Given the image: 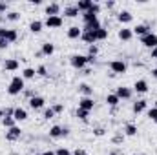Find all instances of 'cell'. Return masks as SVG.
Masks as SVG:
<instances>
[{
  "instance_id": "16",
  "label": "cell",
  "mask_w": 157,
  "mask_h": 155,
  "mask_svg": "<svg viewBox=\"0 0 157 155\" xmlns=\"http://www.w3.org/2000/svg\"><path fill=\"white\" fill-rule=\"evenodd\" d=\"M64 15H66L68 18H75V17L80 15V11L77 9V6H75V4H73V6L70 4V6H66V7H64Z\"/></svg>"
},
{
  "instance_id": "7",
  "label": "cell",
  "mask_w": 157,
  "mask_h": 155,
  "mask_svg": "<svg viewBox=\"0 0 157 155\" xmlns=\"http://www.w3.org/2000/svg\"><path fill=\"white\" fill-rule=\"evenodd\" d=\"M141 44H143L144 47H150V49H154V47L157 46V35H155V33H148V35L141 37Z\"/></svg>"
},
{
  "instance_id": "54",
  "label": "cell",
  "mask_w": 157,
  "mask_h": 155,
  "mask_svg": "<svg viewBox=\"0 0 157 155\" xmlns=\"http://www.w3.org/2000/svg\"><path fill=\"white\" fill-rule=\"evenodd\" d=\"M132 155H139V153H132Z\"/></svg>"
},
{
  "instance_id": "34",
  "label": "cell",
  "mask_w": 157,
  "mask_h": 155,
  "mask_svg": "<svg viewBox=\"0 0 157 155\" xmlns=\"http://www.w3.org/2000/svg\"><path fill=\"white\" fill-rule=\"evenodd\" d=\"M42 117H44L46 120H49V119H53V117H55V112H53L51 108H46V110H44V113H42Z\"/></svg>"
},
{
  "instance_id": "52",
  "label": "cell",
  "mask_w": 157,
  "mask_h": 155,
  "mask_svg": "<svg viewBox=\"0 0 157 155\" xmlns=\"http://www.w3.org/2000/svg\"><path fill=\"white\" fill-rule=\"evenodd\" d=\"M4 119V110H0V120Z\"/></svg>"
},
{
  "instance_id": "27",
  "label": "cell",
  "mask_w": 157,
  "mask_h": 155,
  "mask_svg": "<svg viewBox=\"0 0 157 155\" xmlns=\"http://www.w3.org/2000/svg\"><path fill=\"white\" fill-rule=\"evenodd\" d=\"M119 102H121V99H119L115 93H110V95H106V104L108 106H112V108H115Z\"/></svg>"
},
{
  "instance_id": "5",
  "label": "cell",
  "mask_w": 157,
  "mask_h": 155,
  "mask_svg": "<svg viewBox=\"0 0 157 155\" xmlns=\"http://www.w3.org/2000/svg\"><path fill=\"white\" fill-rule=\"evenodd\" d=\"M110 70H112V73L121 75V73H126L128 66H126V62H122V60H112V62H110Z\"/></svg>"
},
{
  "instance_id": "48",
  "label": "cell",
  "mask_w": 157,
  "mask_h": 155,
  "mask_svg": "<svg viewBox=\"0 0 157 155\" xmlns=\"http://www.w3.org/2000/svg\"><path fill=\"white\" fill-rule=\"evenodd\" d=\"M73 155H90V153H86L84 150H75V153H73Z\"/></svg>"
},
{
  "instance_id": "28",
  "label": "cell",
  "mask_w": 157,
  "mask_h": 155,
  "mask_svg": "<svg viewBox=\"0 0 157 155\" xmlns=\"http://www.w3.org/2000/svg\"><path fill=\"white\" fill-rule=\"evenodd\" d=\"M78 91H80L84 97H91V95H93V88H91L90 84H80V86H78Z\"/></svg>"
},
{
  "instance_id": "47",
  "label": "cell",
  "mask_w": 157,
  "mask_h": 155,
  "mask_svg": "<svg viewBox=\"0 0 157 155\" xmlns=\"http://www.w3.org/2000/svg\"><path fill=\"white\" fill-rule=\"evenodd\" d=\"M150 57H152V59H157V46L154 47V49H152V53H150Z\"/></svg>"
},
{
  "instance_id": "4",
  "label": "cell",
  "mask_w": 157,
  "mask_h": 155,
  "mask_svg": "<svg viewBox=\"0 0 157 155\" xmlns=\"http://www.w3.org/2000/svg\"><path fill=\"white\" fill-rule=\"evenodd\" d=\"M68 135H70V130L62 128V126H51V130H49L51 139H60V137H68Z\"/></svg>"
},
{
  "instance_id": "31",
  "label": "cell",
  "mask_w": 157,
  "mask_h": 155,
  "mask_svg": "<svg viewBox=\"0 0 157 155\" xmlns=\"http://www.w3.org/2000/svg\"><path fill=\"white\" fill-rule=\"evenodd\" d=\"M15 122H17V120L13 119V115H4V119H2V124H4V128H7V130L13 128V126H17Z\"/></svg>"
},
{
  "instance_id": "43",
  "label": "cell",
  "mask_w": 157,
  "mask_h": 155,
  "mask_svg": "<svg viewBox=\"0 0 157 155\" xmlns=\"http://www.w3.org/2000/svg\"><path fill=\"white\" fill-rule=\"evenodd\" d=\"M7 7H9V6H7L6 2H0V15H2V13H6V11H7Z\"/></svg>"
},
{
  "instance_id": "51",
  "label": "cell",
  "mask_w": 157,
  "mask_h": 155,
  "mask_svg": "<svg viewBox=\"0 0 157 155\" xmlns=\"http://www.w3.org/2000/svg\"><path fill=\"white\" fill-rule=\"evenodd\" d=\"M152 77L157 78V68H154V70H152Z\"/></svg>"
},
{
  "instance_id": "53",
  "label": "cell",
  "mask_w": 157,
  "mask_h": 155,
  "mask_svg": "<svg viewBox=\"0 0 157 155\" xmlns=\"http://www.w3.org/2000/svg\"><path fill=\"white\" fill-rule=\"evenodd\" d=\"M154 108H155V110H157V100H155V104H154Z\"/></svg>"
},
{
  "instance_id": "14",
  "label": "cell",
  "mask_w": 157,
  "mask_h": 155,
  "mask_svg": "<svg viewBox=\"0 0 157 155\" xmlns=\"http://www.w3.org/2000/svg\"><path fill=\"white\" fill-rule=\"evenodd\" d=\"M75 6H77V9L80 11V15H82V13H86V11H90V9H91L93 0H78Z\"/></svg>"
},
{
  "instance_id": "25",
  "label": "cell",
  "mask_w": 157,
  "mask_h": 155,
  "mask_svg": "<svg viewBox=\"0 0 157 155\" xmlns=\"http://www.w3.org/2000/svg\"><path fill=\"white\" fill-rule=\"evenodd\" d=\"M146 106H148V102L146 100H137V102H133V113H143L144 110H146Z\"/></svg>"
},
{
  "instance_id": "45",
  "label": "cell",
  "mask_w": 157,
  "mask_h": 155,
  "mask_svg": "<svg viewBox=\"0 0 157 155\" xmlns=\"http://www.w3.org/2000/svg\"><path fill=\"white\" fill-rule=\"evenodd\" d=\"M24 93H26V97H28V99H31V97H35V93H33L31 89H24Z\"/></svg>"
},
{
  "instance_id": "12",
  "label": "cell",
  "mask_w": 157,
  "mask_h": 155,
  "mask_svg": "<svg viewBox=\"0 0 157 155\" xmlns=\"http://www.w3.org/2000/svg\"><path fill=\"white\" fill-rule=\"evenodd\" d=\"M115 95H117L119 99L122 100H128V99H132V89L130 88H124V86H119L117 89H115Z\"/></svg>"
},
{
  "instance_id": "9",
  "label": "cell",
  "mask_w": 157,
  "mask_h": 155,
  "mask_svg": "<svg viewBox=\"0 0 157 155\" xmlns=\"http://www.w3.org/2000/svg\"><path fill=\"white\" fill-rule=\"evenodd\" d=\"M28 102H29V108H31V110H35V112H37V110H42V108H44V104H46V100H44L42 97H39V95L31 97Z\"/></svg>"
},
{
  "instance_id": "33",
  "label": "cell",
  "mask_w": 157,
  "mask_h": 155,
  "mask_svg": "<svg viewBox=\"0 0 157 155\" xmlns=\"http://www.w3.org/2000/svg\"><path fill=\"white\" fill-rule=\"evenodd\" d=\"M77 117L80 119V120H88L90 112H86V110H80V108H78V110H77Z\"/></svg>"
},
{
  "instance_id": "21",
  "label": "cell",
  "mask_w": 157,
  "mask_h": 155,
  "mask_svg": "<svg viewBox=\"0 0 157 155\" xmlns=\"http://www.w3.org/2000/svg\"><path fill=\"white\" fill-rule=\"evenodd\" d=\"M119 39L124 40V42H128V40L133 39V31H132L130 28H122V29H119Z\"/></svg>"
},
{
  "instance_id": "15",
  "label": "cell",
  "mask_w": 157,
  "mask_h": 155,
  "mask_svg": "<svg viewBox=\"0 0 157 155\" xmlns=\"http://www.w3.org/2000/svg\"><path fill=\"white\" fill-rule=\"evenodd\" d=\"M13 119H15L17 122H24V120L28 119V112H26L24 108H15V112H13Z\"/></svg>"
},
{
  "instance_id": "36",
  "label": "cell",
  "mask_w": 157,
  "mask_h": 155,
  "mask_svg": "<svg viewBox=\"0 0 157 155\" xmlns=\"http://www.w3.org/2000/svg\"><path fill=\"white\" fill-rule=\"evenodd\" d=\"M90 13H93V15H99V13H101V4H99V2H93V6H91Z\"/></svg>"
},
{
  "instance_id": "46",
  "label": "cell",
  "mask_w": 157,
  "mask_h": 155,
  "mask_svg": "<svg viewBox=\"0 0 157 155\" xmlns=\"http://www.w3.org/2000/svg\"><path fill=\"white\" fill-rule=\"evenodd\" d=\"M86 57H88V64H95V60H97L95 57H91V55H86Z\"/></svg>"
},
{
  "instance_id": "8",
  "label": "cell",
  "mask_w": 157,
  "mask_h": 155,
  "mask_svg": "<svg viewBox=\"0 0 157 155\" xmlns=\"http://www.w3.org/2000/svg\"><path fill=\"white\" fill-rule=\"evenodd\" d=\"M0 39H6L9 44H11V42H15V40L18 39V35H17V31H15V29H6V28H0Z\"/></svg>"
},
{
  "instance_id": "23",
  "label": "cell",
  "mask_w": 157,
  "mask_h": 155,
  "mask_svg": "<svg viewBox=\"0 0 157 155\" xmlns=\"http://www.w3.org/2000/svg\"><path fill=\"white\" fill-rule=\"evenodd\" d=\"M124 135H126V137H135V135H137V126H135L133 122H128V124L124 126Z\"/></svg>"
},
{
  "instance_id": "37",
  "label": "cell",
  "mask_w": 157,
  "mask_h": 155,
  "mask_svg": "<svg viewBox=\"0 0 157 155\" xmlns=\"http://www.w3.org/2000/svg\"><path fill=\"white\" fill-rule=\"evenodd\" d=\"M99 53V47L95 46V44H91V46H88V55H91V57H95Z\"/></svg>"
},
{
  "instance_id": "49",
  "label": "cell",
  "mask_w": 157,
  "mask_h": 155,
  "mask_svg": "<svg viewBox=\"0 0 157 155\" xmlns=\"http://www.w3.org/2000/svg\"><path fill=\"white\" fill-rule=\"evenodd\" d=\"M113 6H115V2H113V0H110V2H106V7H108V9H112Z\"/></svg>"
},
{
  "instance_id": "3",
  "label": "cell",
  "mask_w": 157,
  "mask_h": 155,
  "mask_svg": "<svg viewBox=\"0 0 157 155\" xmlns=\"http://www.w3.org/2000/svg\"><path fill=\"white\" fill-rule=\"evenodd\" d=\"M62 24H64V20H62L60 15H59V17H46V20H44V26L49 28V29H57V28H60Z\"/></svg>"
},
{
  "instance_id": "39",
  "label": "cell",
  "mask_w": 157,
  "mask_h": 155,
  "mask_svg": "<svg viewBox=\"0 0 157 155\" xmlns=\"http://www.w3.org/2000/svg\"><path fill=\"white\" fill-rule=\"evenodd\" d=\"M122 141H124V133H122V135H121V133H119V135H115V137H113V139H112V142H113V144H121V142H122Z\"/></svg>"
},
{
  "instance_id": "44",
  "label": "cell",
  "mask_w": 157,
  "mask_h": 155,
  "mask_svg": "<svg viewBox=\"0 0 157 155\" xmlns=\"http://www.w3.org/2000/svg\"><path fill=\"white\" fill-rule=\"evenodd\" d=\"M7 46H9V42H7V40H6V39H0V49H6Z\"/></svg>"
},
{
  "instance_id": "2",
  "label": "cell",
  "mask_w": 157,
  "mask_h": 155,
  "mask_svg": "<svg viewBox=\"0 0 157 155\" xmlns=\"http://www.w3.org/2000/svg\"><path fill=\"white\" fill-rule=\"evenodd\" d=\"M70 62H71V66H73L75 70H84V68L88 66V57H86V55H73V57L70 59Z\"/></svg>"
},
{
  "instance_id": "24",
  "label": "cell",
  "mask_w": 157,
  "mask_h": 155,
  "mask_svg": "<svg viewBox=\"0 0 157 155\" xmlns=\"http://www.w3.org/2000/svg\"><path fill=\"white\" fill-rule=\"evenodd\" d=\"M40 53H42V55H46V57H49V55H53V53H55V46H53V44H49V42H44V44H42Z\"/></svg>"
},
{
  "instance_id": "30",
  "label": "cell",
  "mask_w": 157,
  "mask_h": 155,
  "mask_svg": "<svg viewBox=\"0 0 157 155\" xmlns=\"http://www.w3.org/2000/svg\"><path fill=\"white\" fill-rule=\"evenodd\" d=\"M93 33H95V39H97V40H104V39H108V29H106V28H102V26H101L99 29H95Z\"/></svg>"
},
{
  "instance_id": "6",
  "label": "cell",
  "mask_w": 157,
  "mask_h": 155,
  "mask_svg": "<svg viewBox=\"0 0 157 155\" xmlns=\"http://www.w3.org/2000/svg\"><path fill=\"white\" fill-rule=\"evenodd\" d=\"M22 137V130L18 128V126H13V128H9L7 131H6V139L9 141V142H15V141H18Z\"/></svg>"
},
{
  "instance_id": "17",
  "label": "cell",
  "mask_w": 157,
  "mask_h": 155,
  "mask_svg": "<svg viewBox=\"0 0 157 155\" xmlns=\"http://www.w3.org/2000/svg\"><path fill=\"white\" fill-rule=\"evenodd\" d=\"M117 20L121 22V24H130L132 20H133V15L130 13V11H121L117 15Z\"/></svg>"
},
{
  "instance_id": "26",
  "label": "cell",
  "mask_w": 157,
  "mask_h": 155,
  "mask_svg": "<svg viewBox=\"0 0 157 155\" xmlns=\"http://www.w3.org/2000/svg\"><path fill=\"white\" fill-rule=\"evenodd\" d=\"M42 28H44V22H42V20H33V22L29 24V31H31V33H40Z\"/></svg>"
},
{
  "instance_id": "22",
  "label": "cell",
  "mask_w": 157,
  "mask_h": 155,
  "mask_svg": "<svg viewBox=\"0 0 157 155\" xmlns=\"http://www.w3.org/2000/svg\"><path fill=\"white\" fill-rule=\"evenodd\" d=\"M80 35H82V28H78V26H71L68 29V39L75 40V39H80Z\"/></svg>"
},
{
  "instance_id": "32",
  "label": "cell",
  "mask_w": 157,
  "mask_h": 155,
  "mask_svg": "<svg viewBox=\"0 0 157 155\" xmlns=\"http://www.w3.org/2000/svg\"><path fill=\"white\" fill-rule=\"evenodd\" d=\"M18 18H20V13H17V11H9L6 15V20H11V22H17Z\"/></svg>"
},
{
  "instance_id": "18",
  "label": "cell",
  "mask_w": 157,
  "mask_h": 155,
  "mask_svg": "<svg viewBox=\"0 0 157 155\" xmlns=\"http://www.w3.org/2000/svg\"><path fill=\"white\" fill-rule=\"evenodd\" d=\"M80 40H84L88 46H91V44H95V42H97V39H95V33H93V31H82Z\"/></svg>"
},
{
  "instance_id": "10",
  "label": "cell",
  "mask_w": 157,
  "mask_h": 155,
  "mask_svg": "<svg viewBox=\"0 0 157 155\" xmlns=\"http://www.w3.org/2000/svg\"><path fill=\"white\" fill-rule=\"evenodd\" d=\"M93 106H95V102H93V99H91V97H82V99L78 100V108H80V110L91 112V110H93Z\"/></svg>"
},
{
  "instance_id": "35",
  "label": "cell",
  "mask_w": 157,
  "mask_h": 155,
  "mask_svg": "<svg viewBox=\"0 0 157 155\" xmlns=\"http://www.w3.org/2000/svg\"><path fill=\"white\" fill-rule=\"evenodd\" d=\"M37 75H39V77H46V75H48V68H46L44 64H40L39 68H37Z\"/></svg>"
},
{
  "instance_id": "50",
  "label": "cell",
  "mask_w": 157,
  "mask_h": 155,
  "mask_svg": "<svg viewBox=\"0 0 157 155\" xmlns=\"http://www.w3.org/2000/svg\"><path fill=\"white\" fill-rule=\"evenodd\" d=\"M39 155H57V153L51 152V150H48V152H42V153H39Z\"/></svg>"
},
{
  "instance_id": "40",
  "label": "cell",
  "mask_w": 157,
  "mask_h": 155,
  "mask_svg": "<svg viewBox=\"0 0 157 155\" xmlns=\"http://www.w3.org/2000/svg\"><path fill=\"white\" fill-rule=\"evenodd\" d=\"M148 117H150L152 120H157V110L155 108H150V110H148Z\"/></svg>"
},
{
  "instance_id": "42",
  "label": "cell",
  "mask_w": 157,
  "mask_h": 155,
  "mask_svg": "<svg viewBox=\"0 0 157 155\" xmlns=\"http://www.w3.org/2000/svg\"><path fill=\"white\" fill-rule=\"evenodd\" d=\"M104 131H106L104 128H95V130H93V133H95L97 137H102V135H104Z\"/></svg>"
},
{
  "instance_id": "38",
  "label": "cell",
  "mask_w": 157,
  "mask_h": 155,
  "mask_svg": "<svg viewBox=\"0 0 157 155\" xmlns=\"http://www.w3.org/2000/svg\"><path fill=\"white\" fill-rule=\"evenodd\" d=\"M51 110L55 112V115H57V113H62V112H64V104H60V102H59V104H53Z\"/></svg>"
},
{
  "instance_id": "1",
  "label": "cell",
  "mask_w": 157,
  "mask_h": 155,
  "mask_svg": "<svg viewBox=\"0 0 157 155\" xmlns=\"http://www.w3.org/2000/svg\"><path fill=\"white\" fill-rule=\"evenodd\" d=\"M24 89H26V80L22 78V75H15V77L11 78L9 86H7V93L9 95H18Z\"/></svg>"
},
{
  "instance_id": "41",
  "label": "cell",
  "mask_w": 157,
  "mask_h": 155,
  "mask_svg": "<svg viewBox=\"0 0 157 155\" xmlns=\"http://www.w3.org/2000/svg\"><path fill=\"white\" fill-rule=\"evenodd\" d=\"M55 153H57V155H73L71 152H70V150H66V148H59Z\"/></svg>"
},
{
  "instance_id": "11",
  "label": "cell",
  "mask_w": 157,
  "mask_h": 155,
  "mask_svg": "<svg viewBox=\"0 0 157 155\" xmlns=\"http://www.w3.org/2000/svg\"><path fill=\"white\" fill-rule=\"evenodd\" d=\"M59 13H60V4L51 2V4L46 6V15L48 17H59Z\"/></svg>"
},
{
  "instance_id": "29",
  "label": "cell",
  "mask_w": 157,
  "mask_h": 155,
  "mask_svg": "<svg viewBox=\"0 0 157 155\" xmlns=\"http://www.w3.org/2000/svg\"><path fill=\"white\" fill-rule=\"evenodd\" d=\"M37 77V70H33V68H26L24 71H22V78L24 80H31V78Z\"/></svg>"
},
{
  "instance_id": "13",
  "label": "cell",
  "mask_w": 157,
  "mask_h": 155,
  "mask_svg": "<svg viewBox=\"0 0 157 155\" xmlns=\"http://www.w3.org/2000/svg\"><path fill=\"white\" fill-rule=\"evenodd\" d=\"M133 35H139V37H144V35H148V33H152V29H150V26H146V24H137L133 29Z\"/></svg>"
},
{
  "instance_id": "19",
  "label": "cell",
  "mask_w": 157,
  "mask_h": 155,
  "mask_svg": "<svg viewBox=\"0 0 157 155\" xmlns=\"http://www.w3.org/2000/svg\"><path fill=\"white\" fill-rule=\"evenodd\" d=\"M4 70L6 71H17L18 70V60L17 59H7L4 62Z\"/></svg>"
},
{
  "instance_id": "20",
  "label": "cell",
  "mask_w": 157,
  "mask_h": 155,
  "mask_svg": "<svg viewBox=\"0 0 157 155\" xmlns=\"http://www.w3.org/2000/svg\"><path fill=\"white\" fill-rule=\"evenodd\" d=\"M133 89H135L137 93H146V91H148V82H146L144 78H141V80H137V82L133 84Z\"/></svg>"
}]
</instances>
